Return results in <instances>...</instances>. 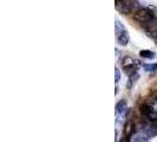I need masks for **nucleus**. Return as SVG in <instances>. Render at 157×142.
Masks as SVG:
<instances>
[{"label": "nucleus", "mask_w": 157, "mask_h": 142, "mask_svg": "<svg viewBox=\"0 0 157 142\" xmlns=\"http://www.w3.org/2000/svg\"><path fill=\"white\" fill-rule=\"evenodd\" d=\"M135 19L138 20L140 23H150L151 20L155 19V16H154V12L150 8L143 7V8H140L138 11H136Z\"/></svg>", "instance_id": "1"}, {"label": "nucleus", "mask_w": 157, "mask_h": 142, "mask_svg": "<svg viewBox=\"0 0 157 142\" xmlns=\"http://www.w3.org/2000/svg\"><path fill=\"white\" fill-rule=\"evenodd\" d=\"M116 8L118 12H121L123 14H130L132 12L131 2L125 1V0H116Z\"/></svg>", "instance_id": "2"}, {"label": "nucleus", "mask_w": 157, "mask_h": 142, "mask_svg": "<svg viewBox=\"0 0 157 142\" xmlns=\"http://www.w3.org/2000/svg\"><path fill=\"white\" fill-rule=\"evenodd\" d=\"M136 62H137V61L132 59L131 57H124L123 61H122V66H123V69H124L126 72H130V71L135 72L136 68H137V65H136L137 63H136Z\"/></svg>", "instance_id": "3"}, {"label": "nucleus", "mask_w": 157, "mask_h": 142, "mask_svg": "<svg viewBox=\"0 0 157 142\" xmlns=\"http://www.w3.org/2000/svg\"><path fill=\"white\" fill-rule=\"evenodd\" d=\"M117 40L118 43L121 44V45H126L128 43H129V33L126 30H123V31H121L119 33L117 34Z\"/></svg>", "instance_id": "4"}, {"label": "nucleus", "mask_w": 157, "mask_h": 142, "mask_svg": "<svg viewBox=\"0 0 157 142\" xmlns=\"http://www.w3.org/2000/svg\"><path fill=\"white\" fill-rule=\"evenodd\" d=\"M140 55H141V57H143V58H149V59L156 57V53H155L154 51H150V50H142L141 52H140Z\"/></svg>", "instance_id": "5"}, {"label": "nucleus", "mask_w": 157, "mask_h": 142, "mask_svg": "<svg viewBox=\"0 0 157 142\" xmlns=\"http://www.w3.org/2000/svg\"><path fill=\"white\" fill-rule=\"evenodd\" d=\"M125 109H126V102L124 101V100L117 103V105H116V111H117L118 114L124 112V111H125Z\"/></svg>", "instance_id": "6"}, {"label": "nucleus", "mask_w": 157, "mask_h": 142, "mask_svg": "<svg viewBox=\"0 0 157 142\" xmlns=\"http://www.w3.org/2000/svg\"><path fill=\"white\" fill-rule=\"evenodd\" d=\"M141 111H142V114H143L144 116H147V117H148L150 114L154 111V109H152L150 105H143V107H142V109H141Z\"/></svg>", "instance_id": "7"}, {"label": "nucleus", "mask_w": 157, "mask_h": 142, "mask_svg": "<svg viewBox=\"0 0 157 142\" xmlns=\"http://www.w3.org/2000/svg\"><path fill=\"white\" fill-rule=\"evenodd\" d=\"M134 132V123L132 122H128L125 126V135L126 136H130Z\"/></svg>", "instance_id": "8"}, {"label": "nucleus", "mask_w": 157, "mask_h": 142, "mask_svg": "<svg viewBox=\"0 0 157 142\" xmlns=\"http://www.w3.org/2000/svg\"><path fill=\"white\" fill-rule=\"evenodd\" d=\"M144 70L147 72H154L157 70V64H147L144 65Z\"/></svg>", "instance_id": "9"}, {"label": "nucleus", "mask_w": 157, "mask_h": 142, "mask_svg": "<svg viewBox=\"0 0 157 142\" xmlns=\"http://www.w3.org/2000/svg\"><path fill=\"white\" fill-rule=\"evenodd\" d=\"M119 78H121V71H119V69H116L115 70V82L117 83Z\"/></svg>", "instance_id": "10"}]
</instances>
